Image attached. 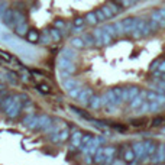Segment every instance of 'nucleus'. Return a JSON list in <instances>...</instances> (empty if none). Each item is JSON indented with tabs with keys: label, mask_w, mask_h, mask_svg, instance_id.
<instances>
[{
	"label": "nucleus",
	"mask_w": 165,
	"mask_h": 165,
	"mask_svg": "<svg viewBox=\"0 0 165 165\" xmlns=\"http://www.w3.org/2000/svg\"><path fill=\"white\" fill-rule=\"evenodd\" d=\"M22 110H23V105L20 101V99H19V94H17V96H15L12 105L5 110V113L9 119H17L20 116V113H22Z\"/></svg>",
	"instance_id": "1"
},
{
	"label": "nucleus",
	"mask_w": 165,
	"mask_h": 165,
	"mask_svg": "<svg viewBox=\"0 0 165 165\" xmlns=\"http://www.w3.org/2000/svg\"><path fill=\"white\" fill-rule=\"evenodd\" d=\"M58 71L61 75H72L74 72L77 71V65L75 62L71 60H65V58H61L58 60Z\"/></svg>",
	"instance_id": "2"
},
{
	"label": "nucleus",
	"mask_w": 165,
	"mask_h": 165,
	"mask_svg": "<svg viewBox=\"0 0 165 165\" xmlns=\"http://www.w3.org/2000/svg\"><path fill=\"white\" fill-rule=\"evenodd\" d=\"M52 125V117L48 115H39L38 116V122L35 125L33 130H39V132H46L48 127Z\"/></svg>",
	"instance_id": "3"
},
{
	"label": "nucleus",
	"mask_w": 165,
	"mask_h": 165,
	"mask_svg": "<svg viewBox=\"0 0 165 165\" xmlns=\"http://www.w3.org/2000/svg\"><path fill=\"white\" fill-rule=\"evenodd\" d=\"M60 81H61V86L64 87L65 91H70V90H72V88L81 86V82L78 81V80H75L74 77H71V75H61Z\"/></svg>",
	"instance_id": "4"
},
{
	"label": "nucleus",
	"mask_w": 165,
	"mask_h": 165,
	"mask_svg": "<svg viewBox=\"0 0 165 165\" xmlns=\"http://www.w3.org/2000/svg\"><path fill=\"white\" fill-rule=\"evenodd\" d=\"M145 99L148 101H155V103H161V105L165 106V94L156 91V90H146V94H145Z\"/></svg>",
	"instance_id": "5"
},
{
	"label": "nucleus",
	"mask_w": 165,
	"mask_h": 165,
	"mask_svg": "<svg viewBox=\"0 0 165 165\" xmlns=\"http://www.w3.org/2000/svg\"><path fill=\"white\" fill-rule=\"evenodd\" d=\"M143 148H145L143 160H145V158H151V156L156 152V149H158V143L155 142L154 139H148V141H143Z\"/></svg>",
	"instance_id": "6"
},
{
	"label": "nucleus",
	"mask_w": 165,
	"mask_h": 165,
	"mask_svg": "<svg viewBox=\"0 0 165 165\" xmlns=\"http://www.w3.org/2000/svg\"><path fill=\"white\" fill-rule=\"evenodd\" d=\"M93 90L90 87H82L81 88V91H80V94H78V97L77 100L81 103V105L84 106H88V101H90V99L93 97Z\"/></svg>",
	"instance_id": "7"
},
{
	"label": "nucleus",
	"mask_w": 165,
	"mask_h": 165,
	"mask_svg": "<svg viewBox=\"0 0 165 165\" xmlns=\"http://www.w3.org/2000/svg\"><path fill=\"white\" fill-rule=\"evenodd\" d=\"M145 94H146V90H143V91H139V94H138L136 97H133L130 101H129V106H130V109L133 110V112H136L141 106L143 105V101H145Z\"/></svg>",
	"instance_id": "8"
},
{
	"label": "nucleus",
	"mask_w": 165,
	"mask_h": 165,
	"mask_svg": "<svg viewBox=\"0 0 165 165\" xmlns=\"http://www.w3.org/2000/svg\"><path fill=\"white\" fill-rule=\"evenodd\" d=\"M139 87H135V86H132V87H126L123 88V94H122V99H123V101H126V103H129L130 100L133 99V97H136L138 94H139Z\"/></svg>",
	"instance_id": "9"
},
{
	"label": "nucleus",
	"mask_w": 165,
	"mask_h": 165,
	"mask_svg": "<svg viewBox=\"0 0 165 165\" xmlns=\"http://www.w3.org/2000/svg\"><path fill=\"white\" fill-rule=\"evenodd\" d=\"M2 22L5 23L6 26H15V12H13V9L12 7H7V10L2 15Z\"/></svg>",
	"instance_id": "10"
},
{
	"label": "nucleus",
	"mask_w": 165,
	"mask_h": 165,
	"mask_svg": "<svg viewBox=\"0 0 165 165\" xmlns=\"http://www.w3.org/2000/svg\"><path fill=\"white\" fill-rule=\"evenodd\" d=\"M38 116L39 115H36V113H29V115H26L25 117H23V120H22L23 126L33 130V129H35V125H36V122H38Z\"/></svg>",
	"instance_id": "11"
},
{
	"label": "nucleus",
	"mask_w": 165,
	"mask_h": 165,
	"mask_svg": "<svg viewBox=\"0 0 165 165\" xmlns=\"http://www.w3.org/2000/svg\"><path fill=\"white\" fill-rule=\"evenodd\" d=\"M60 57L61 58H65V60H71V61H75L77 60V52L72 46H65L62 48L60 52Z\"/></svg>",
	"instance_id": "12"
},
{
	"label": "nucleus",
	"mask_w": 165,
	"mask_h": 165,
	"mask_svg": "<svg viewBox=\"0 0 165 165\" xmlns=\"http://www.w3.org/2000/svg\"><path fill=\"white\" fill-rule=\"evenodd\" d=\"M136 20L138 17H126L125 20H122L125 33H132V31L135 29V25H136Z\"/></svg>",
	"instance_id": "13"
},
{
	"label": "nucleus",
	"mask_w": 165,
	"mask_h": 165,
	"mask_svg": "<svg viewBox=\"0 0 165 165\" xmlns=\"http://www.w3.org/2000/svg\"><path fill=\"white\" fill-rule=\"evenodd\" d=\"M71 149H78L80 148V143H81V139H82V132L81 130H74L71 133Z\"/></svg>",
	"instance_id": "14"
},
{
	"label": "nucleus",
	"mask_w": 165,
	"mask_h": 165,
	"mask_svg": "<svg viewBox=\"0 0 165 165\" xmlns=\"http://www.w3.org/2000/svg\"><path fill=\"white\" fill-rule=\"evenodd\" d=\"M103 151H105V155H106V164H113L117 149L115 146H103Z\"/></svg>",
	"instance_id": "15"
},
{
	"label": "nucleus",
	"mask_w": 165,
	"mask_h": 165,
	"mask_svg": "<svg viewBox=\"0 0 165 165\" xmlns=\"http://www.w3.org/2000/svg\"><path fill=\"white\" fill-rule=\"evenodd\" d=\"M132 149H133V152H135V155H136V158L138 160H143V154H145V148H143V142H135L132 145Z\"/></svg>",
	"instance_id": "16"
},
{
	"label": "nucleus",
	"mask_w": 165,
	"mask_h": 165,
	"mask_svg": "<svg viewBox=\"0 0 165 165\" xmlns=\"http://www.w3.org/2000/svg\"><path fill=\"white\" fill-rule=\"evenodd\" d=\"M39 35H41V33H39L36 29H29L25 38H26V41L29 42V44H38Z\"/></svg>",
	"instance_id": "17"
},
{
	"label": "nucleus",
	"mask_w": 165,
	"mask_h": 165,
	"mask_svg": "<svg viewBox=\"0 0 165 165\" xmlns=\"http://www.w3.org/2000/svg\"><path fill=\"white\" fill-rule=\"evenodd\" d=\"M93 135L91 133H82V139H81V143H80V148H78V151L80 152H84L86 151V148L88 146V143L93 141Z\"/></svg>",
	"instance_id": "18"
},
{
	"label": "nucleus",
	"mask_w": 165,
	"mask_h": 165,
	"mask_svg": "<svg viewBox=\"0 0 165 165\" xmlns=\"http://www.w3.org/2000/svg\"><path fill=\"white\" fill-rule=\"evenodd\" d=\"M68 109L71 110V113H72V115L78 116V117H81V119H86V120H88V122H90V120H91V119H93V117H91V116H88L87 113L84 112V110L78 109V107H75V106H70Z\"/></svg>",
	"instance_id": "19"
},
{
	"label": "nucleus",
	"mask_w": 165,
	"mask_h": 165,
	"mask_svg": "<svg viewBox=\"0 0 165 165\" xmlns=\"http://www.w3.org/2000/svg\"><path fill=\"white\" fill-rule=\"evenodd\" d=\"M135 158H136V155H135V152H133L132 146L125 149V152H123V162L133 164V162H135Z\"/></svg>",
	"instance_id": "20"
},
{
	"label": "nucleus",
	"mask_w": 165,
	"mask_h": 165,
	"mask_svg": "<svg viewBox=\"0 0 165 165\" xmlns=\"http://www.w3.org/2000/svg\"><path fill=\"white\" fill-rule=\"evenodd\" d=\"M88 107L93 110H97V109H101L103 107V105H101V96H94L90 99V101H88Z\"/></svg>",
	"instance_id": "21"
},
{
	"label": "nucleus",
	"mask_w": 165,
	"mask_h": 165,
	"mask_svg": "<svg viewBox=\"0 0 165 165\" xmlns=\"http://www.w3.org/2000/svg\"><path fill=\"white\" fill-rule=\"evenodd\" d=\"M48 32H50L51 38H52V41H54V42H60L61 39H62V36H64V33L61 32L58 28H55V26L50 28V29H48Z\"/></svg>",
	"instance_id": "22"
},
{
	"label": "nucleus",
	"mask_w": 165,
	"mask_h": 165,
	"mask_svg": "<svg viewBox=\"0 0 165 165\" xmlns=\"http://www.w3.org/2000/svg\"><path fill=\"white\" fill-rule=\"evenodd\" d=\"M93 36H94V41H96V46H105V44H103V29L101 28L94 29Z\"/></svg>",
	"instance_id": "23"
},
{
	"label": "nucleus",
	"mask_w": 165,
	"mask_h": 165,
	"mask_svg": "<svg viewBox=\"0 0 165 165\" xmlns=\"http://www.w3.org/2000/svg\"><path fill=\"white\" fill-rule=\"evenodd\" d=\"M13 99H15V94H5V97L2 99V101H0V107H2V110L5 112L9 106L12 105V101H13Z\"/></svg>",
	"instance_id": "24"
},
{
	"label": "nucleus",
	"mask_w": 165,
	"mask_h": 165,
	"mask_svg": "<svg viewBox=\"0 0 165 165\" xmlns=\"http://www.w3.org/2000/svg\"><path fill=\"white\" fill-rule=\"evenodd\" d=\"M82 41H84V44H86V48H90V46H96V41H94V36L93 33L90 32H86L81 35Z\"/></svg>",
	"instance_id": "25"
},
{
	"label": "nucleus",
	"mask_w": 165,
	"mask_h": 165,
	"mask_svg": "<svg viewBox=\"0 0 165 165\" xmlns=\"http://www.w3.org/2000/svg\"><path fill=\"white\" fill-rule=\"evenodd\" d=\"M51 42H54L52 41V38H51L50 32H48V29H45L44 32H41V35H39V41L38 44H42V45H50Z\"/></svg>",
	"instance_id": "26"
},
{
	"label": "nucleus",
	"mask_w": 165,
	"mask_h": 165,
	"mask_svg": "<svg viewBox=\"0 0 165 165\" xmlns=\"http://www.w3.org/2000/svg\"><path fill=\"white\" fill-rule=\"evenodd\" d=\"M70 45H71L74 50H84V48H86V44H84V41H82L81 36H74V38L71 39Z\"/></svg>",
	"instance_id": "27"
},
{
	"label": "nucleus",
	"mask_w": 165,
	"mask_h": 165,
	"mask_svg": "<svg viewBox=\"0 0 165 165\" xmlns=\"http://www.w3.org/2000/svg\"><path fill=\"white\" fill-rule=\"evenodd\" d=\"M15 12V26L20 25V23L26 22V16H25V12L23 10H19V9H13Z\"/></svg>",
	"instance_id": "28"
},
{
	"label": "nucleus",
	"mask_w": 165,
	"mask_h": 165,
	"mask_svg": "<svg viewBox=\"0 0 165 165\" xmlns=\"http://www.w3.org/2000/svg\"><path fill=\"white\" fill-rule=\"evenodd\" d=\"M28 31H29L28 22H23V23H20V25L15 26V32H16V35H19V36H26Z\"/></svg>",
	"instance_id": "29"
},
{
	"label": "nucleus",
	"mask_w": 165,
	"mask_h": 165,
	"mask_svg": "<svg viewBox=\"0 0 165 165\" xmlns=\"http://www.w3.org/2000/svg\"><path fill=\"white\" fill-rule=\"evenodd\" d=\"M84 19H86V23L90 25V26H96V25L99 23V19H97V16H96V13H94V12H88Z\"/></svg>",
	"instance_id": "30"
},
{
	"label": "nucleus",
	"mask_w": 165,
	"mask_h": 165,
	"mask_svg": "<svg viewBox=\"0 0 165 165\" xmlns=\"http://www.w3.org/2000/svg\"><path fill=\"white\" fill-rule=\"evenodd\" d=\"M36 90H38L41 94H51V91H52V88H51V86H48V84H45V82H38L36 84Z\"/></svg>",
	"instance_id": "31"
},
{
	"label": "nucleus",
	"mask_w": 165,
	"mask_h": 165,
	"mask_svg": "<svg viewBox=\"0 0 165 165\" xmlns=\"http://www.w3.org/2000/svg\"><path fill=\"white\" fill-rule=\"evenodd\" d=\"M155 154H156V160L152 161L154 164H161V162H164L165 158H164V149H162V146H160V148L156 149Z\"/></svg>",
	"instance_id": "32"
},
{
	"label": "nucleus",
	"mask_w": 165,
	"mask_h": 165,
	"mask_svg": "<svg viewBox=\"0 0 165 165\" xmlns=\"http://www.w3.org/2000/svg\"><path fill=\"white\" fill-rule=\"evenodd\" d=\"M103 29H105L106 32H109L113 38H116V36H119L117 35V31H116V26H115V23H109V25H105L103 26Z\"/></svg>",
	"instance_id": "33"
},
{
	"label": "nucleus",
	"mask_w": 165,
	"mask_h": 165,
	"mask_svg": "<svg viewBox=\"0 0 165 165\" xmlns=\"http://www.w3.org/2000/svg\"><path fill=\"white\" fill-rule=\"evenodd\" d=\"M0 60L5 61V62H12V61H13V55L9 54L7 51L0 50Z\"/></svg>",
	"instance_id": "34"
},
{
	"label": "nucleus",
	"mask_w": 165,
	"mask_h": 165,
	"mask_svg": "<svg viewBox=\"0 0 165 165\" xmlns=\"http://www.w3.org/2000/svg\"><path fill=\"white\" fill-rule=\"evenodd\" d=\"M136 112H138V113H148V112H151V101L145 100V101H143V105L141 106Z\"/></svg>",
	"instance_id": "35"
},
{
	"label": "nucleus",
	"mask_w": 165,
	"mask_h": 165,
	"mask_svg": "<svg viewBox=\"0 0 165 165\" xmlns=\"http://www.w3.org/2000/svg\"><path fill=\"white\" fill-rule=\"evenodd\" d=\"M54 26L55 28H58L61 32L64 33V31H65V28H67V23L62 20V19H55L54 20Z\"/></svg>",
	"instance_id": "36"
},
{
	"label": "nucleus",
	"mask_w": 165,
	"mask_h": 165,
	"mask_svg": "<svg viewBox=\"0 0 165 165\" xmlns=\"http://www.w3.org/2000/svg\"><path fill=\"white\" fill-rule=\"evenodd\" d=\"M101 10H103V13L106 15V17H107V19H113V17H115V13L112 12V9H110L109 5H105L103 7H101Z\"/></svg>",
	"instance_id": "37"
},
{
	"label": "nucleus",
	"mask_w": 165,
	"mask_h": 165,
	"mask_svg": "<svg viewBox=\"0 0 165 165\" xmlns=\"http://www.w3.org/2000/svg\"><path fill=\"white\" fill-rule=\"evenodd\" d=\"M81 86L80 87H75V88H72V90H70V91H67L68 93V96L71 97V99H75L77 100V97H78V94H80V91H81Z\"/></svg>",
	"instance_id": "38"
},
{
	"label": "nucleus",
	"mask_w": 165,
	"mask_h": 165,
	"mask_svg": "<svg viewBox=\"0 0 165 165\" xmlns=\"http://www.w3.org/2000/svg\"><path fill=\"white\" fill-rule=\"evenodd\" d=\"M94 13H96V16H97V19H99V22H106V20H107V17H106V15L103 13L101 7L97 9V10H94Z\"/></svg>",
	"instance_id": "39"
},
{
	"label": "nucleus",
	"mask_w": 165,
	"mask_h": 165,
	"mask_svg": "<svg viewBox=\"0 0 165 165\" xmlns=\"http://www.w3.org/2000/svg\"><path fill=\"white\" fill-rule=\"evenodd\" d=\"M72 23H74V26H77V28H84V25H86V19H84V17H75Z\"/></svg>",
	"instance_id": "40"
},
{
	"label": "nucleus",
	"mask_w": 165,
	"mask_h": 165,
	"mask_svg": "<svg viewBox=\"0 0 165 165\" xmlns=\"http://www.w3.org/2000/svg\"><path fill=\"white\" fill-rule=\"evenodd\" d=\"M22 70H23V74L20 75V80H22V81L25 82V84L31 82V74H29V72H28L26 70H25V68H22Z\"/></svg>",
	"instance_id": "41"
},
{
	"label": "nucleus",
	"mask_w": 165,
	"mask_h": 165,
	"mask_svg": "<svg viewBox=\"0 0 165 165\" xmlns=\"http://www.w3.org/2000/svg\"><path fill=\"white\" fill-rule=\"evenodd\" d=\"M130 123H132V126H142V125L146 123V119L145 117H142V119H132Z\"/></svg>",
	"instance_id": "42"
},
{
	"label": "nucleus",
	"mask_w": 165,
	"mask_h": 165,
	"mask_svg": "<svg viewBox=\"0 0 165 165\" xmlns=\"http://www.w3.org/2000/svg\"><path fill=\"white\" fill-rule=\"evenodd\" d=\"M160 62H161L160 60H155L154 62L151 64V67H149V71H155V70L158 68V65H160Z\"/></svg>",
	"instance_id": "43"
},
{
	"label": "nucleus",
	"mask_w": 165,
	"mask_h": 165,
	"mask_svg": "<svg viewBox=\"0 0 165 165\" xmlns=\"http://www.w3.org/2000/svg\"><path fill=\"white\" fill-rule=\"evenodd\" d=\"M7 7H9V5H7L6 2H5V3H2V2H0V16H2L6 10H7Z\"/></svg>",
	"instance_id": "44"
},
{
	"label": "nucleus",
	"mask_w": 165,
	"mask_h": 165,
	"mask_svg": "<svg viewBox=\"0 0 165 165\" xmlns=\"http://www.w3.org/2000/svg\"><path fill=\"white\" fill-rule=\"evenodd\" d=\"M120 5L123 6V7H129V6L133 5L132 0H120Z\"/></svg>",
	"instance_id": "45"
},
{
	"label": "nucleus",
	"mask_w": 165,
	"mask_h": 165,
	"mask_svg": "<svg viewBox=\"0 0 165 165\" xmlns=\"http://www.w3.org/2000/svg\"><path fill=\"white\" fill-rule=\"evenodd\" d=\"M156 71L158 72H165V61H161L158 68H156Z\"/></svg>",
	"instance_id": "46"
},
{
	"label": "nucleus",
	"mask_w": 165,
	"mask_h": 165,
	"mask_svg": "<svg viewBox=\"0 0 165 165\" xmlns=\"http://www.w3.org/2000/svg\"><path fill=\"white\" fill-rule=\"evenodd\" d=\"M162 122H164V119H162V117H156V119H154V123H152V126H160Z\"/></svg>",
	"instance_id": "47"
},
{
	"label": "nucleus",
	"mask_w": 165,
	"mask_h": 165,
	"mask_svg": "<svg viewBox=\"0 0 165 165\" xmlns=\"http://www.w3.org/2000/svg\"><path fill=\"white\" fill-rule=\"evenodd\" d=\"M81 31H82V28H77V26L72 28V33H80Z\"/></svg>",
	"instance_id": "48"
},
{
	"label": "nucleus",
	"mask_w": 165,
	"mask_h": 165,
	"mask_svg": "<svg viewBox=\"0 0 165 165\" xmlns=\"http://www.w3.org/2000/svg\"><path fill=\"white\" fill-rule=\"evenodd\" d=\"M5 94H6V91H5V90H0V101H2V99L5 97Z\"/></svg>",
	"instance_id": "49"
},
{
	"label": "nucleus",
	"mask_w": 165,
	"mask_h": 165,
	"mask_svg": "<svg viewBox=\"0 0 165 165\" xmlns=\"http://www.w3.org/2000/svg\"><path fill=\"white\" fill-rule=\"evenodd\" d=\"M162 149H164V158H165V143L162 145Z\"/></svg>",
	"instance_id": "50"
},
{
	"label": "nucleus",
	"mask_w": 165,
	"mask_h": 165,
	"mask_svg": "<svg viewBox=\"0 0 165 165\" xmlns=\"http://www.w3.org/2000/svg\"><path fill=\"white\" fill-rule=\"evenodd\" d=\"M132 2H133V5H135V3H139L141 0H132Z\"/></svg>",
	"instance_id": "51"
},
{
	"label": "nucleus",
	"mask_w": 165,
	"mask_h": 165,
	"mask_svg": "<svg viewBox=\"0 0 165 165\" xmlns=\"http://www.w3.org/2000/svg\"><path fill=\"white\" fill-rule=\"evenodd\" d=\"M164 9H165V7H164Z\"/></svg>",
	"instance_id": "52"
}]
</instances>
